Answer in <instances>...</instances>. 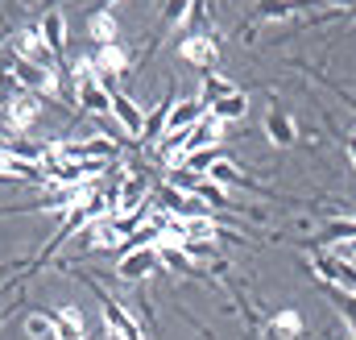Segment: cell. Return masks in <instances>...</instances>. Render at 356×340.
I'll list each match as a JSON object with an SVG mask.
<instances>
[{"instance_id":"6da1fadb","label":"cell","mask_w":356,"mask_h":340,"mask_svg":"<svg viewBox=\"0 0 356 340\" xmlns=\"http://www.w3.org/2000/svg\"><path fill=\"white\" fill-rule=\"evenodd\" d=\"M71 75H75L71 84H75V104H79V112H88V116H108V112H112V87L91 71L88 54H83L79 63H71Z\"/></svg>"},{"instance_id":"7a4b0ae2","label":"cell","mask_w":356,"mask_h":340,"mask_svg":"<svg viewBox=\"0 0 356 340\" xmlns=\"http://www.w3.org/2000/svg\"><path fill=\"white\" fill-rule=\"evenodd\" d=\"M95 299H99V316H104V332H108V340H145L141 328H137V320H133V311H129L120 299H112V295L99 291V286H95Z\"/></svg>"},{"instance_id":"3957f363","label":"cell","mask_w":356,"mask_h":340,"mask_svg":"<svg viewBox=\"0 0 356 340\" xmlns=\"http://www.w3.org/2000/svg\"><path fill=\"white\" fill-rule=\"evenodd\" d=\"M42 95H33V91H21L8 108H4V129L8 133H29L33 125H38V116H42Z\"/></svg>"},{"instance_id":"277c9868","label":"cell","mask_w":356,"mask_h":340,"mask_svg":"<svg viewBox=\"0 0 356 340\" xmlns=\"http://www.w3.org/2000/svg\"><path fill=\"white\" fill-rule=\"evenodd\" d=\"M88 63H91V71H95L104 84L112 87L120 75H124V67H129V54H124V46H120V42H108V46H95V50H91Z\"/></svg>"},{"instance_id":"5b68a950","label":"cell","mask_w":356,"mask_h":340,"mask_svg":"<svg viewBox=\"0 0 356 340\" xmlns=\"http://www.w3.org/2000/svg\"><path fill=\"white\" fill-rule=\"evenodd\" d=\"M13 54H17V59H29V63H38V67H54V71H63V67L54 63V54L46 50V38H42L38 25H25V29L13 38Z\"/></svg>"},{"instance_id":"8992f818","label":"cell","mask_w":356,"mask_h":340,"mask_svg":"<svg viewBox=\"0 0 356 340\" xmlns=\"http://www.w3.org/2000/svg\"><path fill=\"white\" fill-rule=\"evenodd\" d=\"M178 59H186V63L199 67V71H211L216 59H220V46H216L211 33H186V38L178 42Z\"/></svg>"},{"instance_id":"52a82bcc","label":"cell","mask_w":356,"mask_h":340,"mask_svg":"<svg viewBox=\"0 0 356 340\" xmlns=\"http://www.w3.org/2000/svg\"><path fill=\"white\" fill-rule=\"evenodd\" d=\"M112 121L120 125V133L124 137H145V112H141V104L133 100V95H124V91H112Z\"/></svg>"},{"instance_id":"ba28073f","label":"cell","mask_w":356,"mask_h":340,"mask_svg":"<svg viewBox=\"0 0 356 340\" xmlns=\"http://www.w3.org/2000/svg\"><path fill=\"white\" fill-rule=\"evenodd\" d=\"M38 29H42V38H46V50L54 54V63L67 67V17H63L58 8H46L42 21H38Z\"/></svg>"},{"instance_id":"9c48e42d","label":"cell","mask_w":356,"mask_h":340,"mask_svg":"<svg viewBox=\"0 0 356 340\" xmlns=\"http://www.w3.org/2000/svg\"><path fill=\"white\" fill-rule=\"evenodd\" d=\"M158 270V249H129L116 257V278L120 282H141Z\"/></svg>"},{"instance_id":"30bf717a","label":"cell","mask_w":356,"mask_h":340,"mask_svg":"<svg viewBox=\"0 0 356 340\" xmlns=\"http://www.w3.org/2000/svg\"><path fill=\"white\" fill-rule=\"evenodd\" d=\"M203 116H207V104L199 95H182V100H175V108L166 116V133H191Z\"/></svg>"},{"instance_id":"8fae6325","label":"cell","mask_w":356,"mask_h":340,"mask_svg":"<svg viewBox=\"0 0 356 340\" xmlns=\"http://www.w3.org/2000/svg\"><path fill=\"white\" fill-rule=\"evenodd\" d=\"M266 137H269V146L290 150V146L298 141V125H294V116L282 112V108H269L266 112Z\"/></svg>"},{"instance_id":"7c38bea8","label":"cell","mask_w":356,"mask_h":340,"mask_svg":"<svg viewBox=\"0 0 356 340\" xmlns=\"http://www.w3.org/2000/svg\"><path fill=\"white\" fill-rule=\"evenodd\" d=\"M46 320H50V328H54V340H88L79 307H50Z\"/></svg>"},{"instance_id":"4fadbf2b","label":"cell","mask_w":356,"mask_h":340,"mask_svg":"<svg viewBox=\"0 0 356 340\" xmlns=\"http://www.w3.org/2000/svg\"><path fill=\"white\" fill-rule=\"evenodd\" d=\"M224 158H228V146L220 141V146H207V150H195V154H186V162H182V170H191V174L207 178V170L216 167V162H224Z\"/></svg>"},{"instance_id":"5bb4252c","label":"cell","mask_w":356,"mask_h":340,"mask_svg":"<svg viewBox=\"0 0 356 340\" xmlns=\"http://www.w3.org/2000/svg\"><path fill=\"white\" fill-rule=\"evenodd\" d=\"M298 337H302V316L294 307H282L269 320V340H298Z\"/></svg>"},{"instance_id":"9a60e30c","label":"cell","mask_w":356,"mask_h":340,"mask_svg":"<svg viewBox=\"0 0 356 340\" xmlns=\"http://www.w3.org/2000/svg\"><path fill=\"white\" fill-rule=\"evenodd\" d=\"M207 112H211V116H220L224 125H232V121H245V116H249V95H245V91H232V95H224L220 104H211Z\"/></svg>"},{"instance_id":"2e32d148","label":"cell","mask_w":356,"mask_h":340,"mask_svg":"<svg viewBox=\"0 0 356 340\" xmlns=\"http://www.w3.org/2000/svg\"><path fill=\"white\" fill-rule=\"evenodd\" d=\"M175 108V95H162L149 112H145V141H162L166 137V116Z\"/></svg>"},{"instance_id":"e0dca14e","label":"cell","mask_w":356,"mask_h":340,"mask_svg":"<svg viewBox=\"0 0 356 340\" xmlns=\"http://www.w3.org/2000/svg\"><path fill=\"white\" fill-rule=\"evenodd\" d=\"M236 87H232V79H224V75H216V71H203V79H199V100L211 108V104H220L224 95H232Z\"/></svg>"},{"instance_id":"ac0fdd59","label":"cell","mask_w":356,"mask_h":340,"mask_svg":"<svg viewBox=\"0 0 356 340\" xmlns=\"http://www.w3.org/2000/svg\"><path fill=\"white\" fill-rule=\"evenodd\" d=\"M88 38L95 42V46H108V42H116V17H112V8H99V13H91Z\"/></svg>"},{"instance_id":"d6986e66","label":"cell","mask_w":356,"mask_h":340,"mask_svg":"<svg viewBox=\"0 0 356 340\" xmlns=\"http://www.w3.org/2000/svg\"><path fill=\"white\" fill-rule=\"evenodd\" d=\"M207 178H211L216 187H224V191H228V187H253V183H249V178H245V174L236 170V162H232V158L216 162V167L207 170Z\"/></svg>"},{"instance_id":"ffe728a7","label":"cell","mask_w":356,"mask_h":340,"mask_svg":"<svg viewBox=\"0 0 356 340\" xmlns=\"http://www.w3.org/2000/svg\"><path fill=\"white\" fill-rule=\"evenodd\" d=\"M158 265L178 270V274H195V261L182 254V245H175V241H162V245H158Z\"/></svg>"},{"instance_id":"44dd1931","label":"cell","mask_w":356,"mask_h":340,"mask_svg":"<svg viewBox=\"0 0 356 340\" xmlns=\"http://www.w3.org/2000/svg\"><path fill=\"white\" fill-rule=\"evenodd\" d=\"M191 17H195V0H166L162 4V29H170V33L178 25H186Z\"/></svg>"},{"instance_id":"7402d4cb","label":"cell","mask_w":356,"mask_h":340,"mask_svg":"<svg viewBox=\"0 0 356 340\" xmlns=\"http://www.w3.org/2000/svg\"><path fill=\"white\" fill-rule=\"evenodd\" d=\"M307 0H257V17L261 21H286L290 13H298Z\"/></svg>"},{"instance_id":"603a6c76","label":"cell","mask_w":356,"mask_h":340,"mask_svg":"<svg viewBox=\"0 0 356 340\" xmlns=\"http://www.w3.org/2000/svg\"><path fill=\"white\" fill-rule=\"evenodd\" d=\"M25 337H29V340H54V328H50L46 311H33V316H25Z\"/></svg>"},{"instance_id":"cb8c5ba5","label":"cell","mask_w":356,"mask_h":340,"mask_svg":"<svg viewBox=\"0 0 356 340\" xmlns=\"http://www.w3.org/2000/svg\"><path fill=\"white\" fill-rule=\"evenodd\" d=\"M327 295H332V303L340 307V316H344V324L353 328V337H356V299H353V295H344V291H332V286H327Z\"/></svg>"},{"instance_id":"d4e9b609","label":"cell","mask_w":356,"mask_h":340,"mask_svg":"<svg viewBox=\"0 0 356 340\" xmlns=\"http://www.w3.org/2000/svg\"><path fill=\"white\" fill-rule=\"evenodd\" d=\"M182 254L191 261H216V241H182Z\"/></svg>"},{"instance_id":"484cf974","label":"cell","mask_w":356,"mask_h":340,"mask_svg":"<svg viewBox=\"0 0 356 340\" xmlns=\"http://www.w3.org/2000/svg\"><path fill=\"white\" fill-rule=\"evenodd\" d=\"M21 91H25V87H21L13 75H8V71H4V67H0V108H8V104L21 95Z\"/></svg>"},{"instance_id":"4316f807","label":"cell","mask_w":356,"mask_h":340,"mask_svg":"<svg viewBox=\"0 0 356 340\" xmlns=\"http://www.w3.org/2000/svg\"><path fill=\"white\" fill-rule=\"evenodd\" d=\"M344 150H348V158H353V167H356V133H348V141H344Z\"/></svg>"},{"instance_id":"83f0119b","label":"cell","mask_w":356,"mask_h":340,"mask_svg":"<svg viewBox=\"0 0 356 340\" xmlns=\"http://www.w3.org/2000/svg\"><path fill=\"white\" fill-rule=\"evenodd\" d=\"M340 257H348V261H356V241H348V245H340Z\"/></svg>"},{"instance_id":"f1b7e54d","label":"cell","mask_w":356,"mask_h":340,"mask_svg":"<svg viewBox=\"0 0 356 340\" xmlns=\"http://www.w3.org/2000/svg\"><path fill=\"white\" fill-rule=\"evenodd\" d=\"M323 4H332V8H356V0H323Z\"/></svg>"},{"instance_id":"f546056e","label":"cell","mask_w":356,"mask_h":340,"mask_svg":"<svg viewBox=\"0 0 356 340\" xmlns=\"http://www.w3.org/2000/svg\"><path fill=\"white\" fill-rule=\"evenodd\" d=\"M112 4H120V0H104V8H112Z\"/></svg>"},{"instance_id":"4dcf8cb0","label":"cell","mask_w":356,"mask_h":340,"mask_svg":"<svg viewBox=\"0 0 356 340\" xmlns=\"http://www.w3.org/2000/svg\"><path fill=\"white\" fill-rule=\"evenodd\" d=\"M0 212H4V208H0Z\"/></svg>"}]
</instances>
